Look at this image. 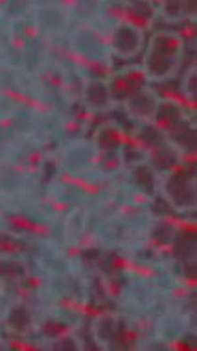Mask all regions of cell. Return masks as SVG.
<instances>
[{"instance_id":"1","label":"cell","mask_w":197,"mask_h":351,"mask_svg":"<svg viewBox=\"0 0 197 351\" xmlns=\"http://www.w3.org/2000/svg\"><path fill=\"white\" fill-rule=\"evenodd\" d=\"M186 43L181 34L172 30L155 32L142 61V73L148 82H166L179 73L185 58Z\"/></svg>"},{"instance_id":"2","label":"cell","mask_w":197,"mask_h":351,"mask_svg":"<svg viewBox=\"0 0 197 351\" xmlns=\"http://www.w3.org/2000/svg\"><path fill=\"white\" fill-rule=\"evenodd\" d=\"M161 193L162 198L168 202V206L175 209V211L188 213L192 209H196V178L186 174L185 170L175 169L162 176Z\"/></svg>"},{"instance_id":"3","label":"cell","mask_w":197,"mask_h":351,"mask_svg":"<svg viewBox=\"0 0 197 351\" xmlns=\"http://www.w3.org/2000/svg\"><path fill=\"white\" fill-rule=\"evenodd\" d=\"M161 100L162 98L153 89L144 85L135 93H131L129 97L124 98L122 106H124L126 115L138 124H153Z\"/></svg>"},{"instance_id":"4","label":"cell","mask_w":197,"mask_h":351,"mask_svg":"<svg viewBox=\"0 0 197 351\" xmlns=\"http://www.w3.org/2000/svg\"><path fill=\"white\" fill-rule=\"evenodd\" d=\"M144 43H146L144 30L127 21H122L114 26L111 37H109V47L113 50V54L122 60H131L140 54Z\"/></svg>"},{"instance_id":"5","label":"cell","mask_w":197,"mask_h":351,"mask_svg":"<svg viewBox=\"0 0 197 351\" xmlns=\"http://www.w3.org/2000/svg\"><path fill=\"white\" fill-rule=\"evenodd\" d=\"M85 108L94 111V113H102L107 109L113 108L114 95L111 89V84L105 80L90 78L83 84V91H81Z\"/></svg>"},{"instance_id":"6","label":"cell","mask_w":197,"mask_h":351,"mask_svg":"<svg viewBox=\"0 0 197 351\" xmlns=\"http://www.w3.org/2000/svg\"><path fill=\"white\" fill-rule=\"evenodd\" d=\"M153 124L166 135L168 139H172L174 135L183 132L186 126V115L181 104L174 102V100H161Z\"/></svg>"},{"instance_id":"7","label":"cell","mask_w":197,"mask_h":351,"mask_svg":"<svg viewBox=\"0 0 197 351\" xmlns=\"http://www.w3.org/2000/svg\"><path fill=\"white\" fill-rule=\"evenodd\" d=\"M124 15L127 23L138 26L140 30H148L157 19V4L153 0H126Z\"/></svg>"},{"instance_id":"8","label":"cell","mask_w":197,"mask_h":351,"mask_svg":"<svg viewBox=\"0 0 197 351\" xmlns=\"http://www.w3.org/2000/svg\"><path fill=\"white\" fill-rule=\"evenodd\" d=\"M94 141L96 146H98V150L103 152V154H116V152L122 150V146H124L122 130H120L114 122L103 124V126L96 132Z\"/></svg>"},{"instance_id":"9","label":"cell","mask_w":197,"mask_h":351,"mask_svg":"<svg viewBox=\"0 0 197 351\" xmlns=\"http://www.w3.org/2000/svg\"><path fill=\"white\" fill-rule=\"evenodd\" d=\"M157 12L166 21H172V23L188 17L186 0H161V4L157 6Z\"/></svg>"},{"instance_id":"10","label":"cell","mask_w":197,"mask_h":351,"mask_svg":"<svg viewBox=\"0 0 197 351\" xmlns=\"http://www.w3.org/2000/svg\"><path fill=\"white\" fill-rule=\"evenodd\" d=\"M181 91L185 95L190 102H196V95H197V69L196 65H192L188 69V73L185 74V78L181 82Z\"/></svg>"}]
</instances>
